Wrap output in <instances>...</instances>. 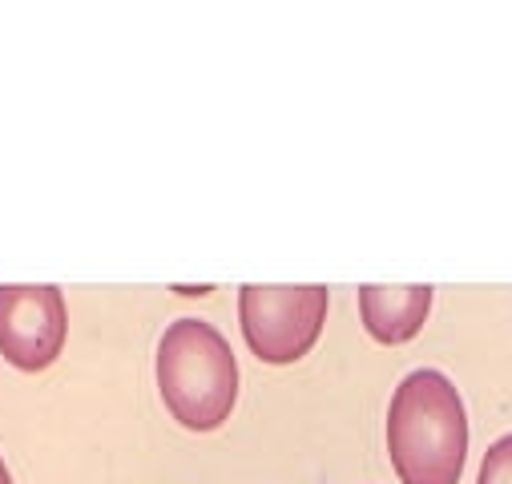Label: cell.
<instances>
[{
  "mask_svg": "<svg viewBox=\"0 0 512 484\" xmlns=\"http://www.w3.org/2000/svg\"><path fill=\"white\" fill-rule=\"evenodd\" d=\"M158 392L190 432H214L238 400V363L222 331L206 319H174L158 339Z\"/></svg>",
  "mask_w": 512,
  "mask_h": 484,
  "instance_id": "obj_2",
  "label": "cell"
},
{
  "mask_svg": "<svg viewBox=\"0 0 512 484\" xmlns=\"http://www.w3.org/2000/svg\"><path fill=\"white\" fill-rule=\"evenodd\" d=\"M388 456L404 484H460L468 416L444 372L416 368L400 380L388 404Z\"/></svg>",
  "mask_w": 512,
  "mask_h": 484,
  "instance_id": "obj_1",
  "label": "cell"
},
{
  "mask_svg": "<svg viewBox=\"0 0 512 484\" xmlns=\"http://www.w3.org/2000/svg\"><path fill=\"white\" fill-rule=\"evenodd\" d=\"M432 311V287L408 283V287H359V319L375 343H408L420 335Z\"/></svg>",
  "mask_w": 512,
  "mask_h": 484,
  "instance_id": "obj_5",
  "label": "cell"
},
{
  "mask_svg": "<svg viewBox=\"0 0 512 484\" xmlns=\"http://www.w3.org/2000/svg\"><path fill=\"white\" fill-rule=\"evenodd\" d=\"M0 484H13V476H9V468H5V460H0Z\"/></svg>",
  "mask_w": 512,
  "mask_h": 484,
  "instance_id": "obj_7",
  "label": "cell"
},
{
  "mask_svg": "<svg viewBox=\"0 0 512 484\" xmlns=\"http://www.w3.org/2000/svg\"><path fill=\"white\" fill-rule=\"evenodd\" d=\"M69 335L65 295L53 283L0 287V355L17 372H45Z\"/></svg>",
  "mask_w": 512,
  "mask_h": 484,
  "instance_id": "obj_4",
  "label": "cell"
},
{
  "mask_svg": "<svg viewBox=\"0 0 512 484\" xmlns=\"http://www.w3.org/2000/svg\"><path fill=\"white\" fill-rule=\"evenodd\" d=\"M476 484H512V432L500 436L488 452H484V464L476 472Z\"/></svg>",
  "mask_w": 512,
  "mask_h": 484,
  "instance_id": "obj_6",
  "label": "cell"
},
{
  "mask_svg": "<svg viewBox=\"0 0 512 484\" xmlns=\"http://www.w3.org/2000/svg\"><path fill=\"white\" fill-rule=\"evenodd\" d=\"M327 287H259L238 291V323L246 347L263 363L303 359L323 331Z\"/></svg>",
  "mask_w": 512,
  "mask_h": 484,
  "instance_id": "obj_3",
  "label": "cell"
}]
</instances>
